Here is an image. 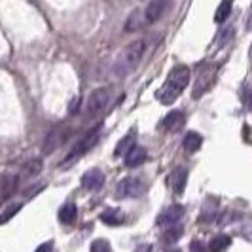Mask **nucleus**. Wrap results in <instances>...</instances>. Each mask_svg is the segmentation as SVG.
Returning a JSON list of instances; mask_svg holds the SVG:
<instances>
[{"mask_svg":"<svg viewBox=\"0 0 252 252\" xmlns=\"http://www.w3.org/2000/svg\"><path fill=\"white\" fill-rule=\"evenodd\" d=\"M188 84H189V68L184 66V64H178V66H175L169 72L161 89L156 91V97H158V101L161 102V104H173L184 93V89L188 88Z\"/></svg>","mask_w":252,"mask_h":252,"instance_id":"obj_1","label":"nucleus"},{"mask_svg":"<svg viewBox=\"0 0 252 252\" xmlns=\"http://www.w3.org/2000/svg\"><path fill=\"white\" fill-rule=\"evenodd\" d=\"M144 51H146V42H144V40H135V42H131L129 46H126L124 51L120 53L118 61L114 63V74L120 76V78L129 74V72L140 63Z\"/></svg>","mask_w":252,"mask_h":252,"instance_id":"obj_2","label":"nucleus"},{"mask_svg":"<svg viewBox=\"0 0 252 252\" xmlns=\"http://www.w3.org/2000/svg\"><path fill=\"white\" fill-rule=\"evenodd\" d=\"M99 137H101V126H95L93 129H89L88 133H86V135L72 146V150L68 152V156L64 158V163H63L64 167H66V165L76 163L82 156H86V154L99 142Z\"/></svg>","mask_w":252,"mask_h":252,"instance_id":"obj_3","label":"nucleus"},{"mask_svg":"<svg viewBox=\"0 0 252 252\" xmlns=\"http://www.w3.org/2000/svg\"><path fill=\"white\" fill-rule=\"evenodd\" d=\"M144 193V182L139 177H127L120 180L116 186V197L118 199H127V197H140Z\"/></svg>","mask_w":252,"mask_h":252,"instance_id":"obj_4","label":"nucleus"},{"mask_svg":"<svg viewBox=\"0 0 252 252\" xmlns=\"http://www.w3.org/2000/svg\"><path fill=\"white\" fill-rule=\"evenodd\" d=\"M108 97H110V93H108L106 88L95 89L88 97V101H86V112H88V116H97L101 110H104V106L108 104Z\"/></svg>","mask_w":252,"mask_h":252,"instance_id":"obj_5","label":"nucleus"},{"mask_svg":"<svg viewBox=\"0 0 252 252\" xmlns=\"http://www.w3.org/2000/svg\"><path fill=\"white\" fill-rule=\"evenodd\" d=\"M68 137V129L64 126H59L55 127V129H51L50 133L46 135V139H44V154H51V152H55L61 144H63L64 140Z\"/></svg>","mask_w":252,"mask_h":252,"instance_id":"obj_6","label":"nucleus"},{"mask_svg":"<svg viewBox=\"0 0 252 252\" xmlns=\"http://www.w3.org/2000/svg\"><path fill=\"white\" fill-rule=\"evenodd\" d=\"M182 215H184V207H182V205H171V207L163 209V211L158 215V218H156V226H159V227L173 226V224L180 222Z\"/></svg>","mask_w":252,"mask_h":252,"instance_id":"obj_7","label":"nucleus"},{"mask_svg":"<svg viewBox=\"0 0 252 252\" xmlns=\"http://www.w3.org/2000/svg\"><path fill=\"white\" fill-rule=\"evenodd\" d=\"M171 0H150V4L144 10V23H156L165 13Z\"/></svg>","mask_w":252,"mask_h":252,"instance_id":"obj_8","label":"nucleus"},{"mask_svg":"<svg viewBox=\"0 0 252 252\" xmlns=\"http://www.w3.org/2000/svg\"><path fill=\"white\" fill-rule=\"evenodd\" d=\"M104 184V175H102L101 169H89L84 173L82 177V186L89 191H95V189H101Z\"/></svg>","mask_w":252,"mask_h":252,"instance_id":"obj_9","label":"nucleus"},{"mask_svg":"<svg viewBox=\"0 0 252 252\" xmlns=\"http://www.w3.org/2000/svg\"><path fill=\"white\" fill-rule=\"evenodd\" d=\"M146 159H148V152H146V148H142V146H137V144H135V146L126 154V167L135 169V167H140Z\"/></svg>","mask_w":252,"mask_h":252,"instance_id":"obj_10","label":"nucleus"},{"mask_svg":"<svg viewBox=\"0 0 252 252\" xmlns=\"http://www.w3.org/2000/svg\"><path fill=\"white\" fill-rule=\"evenodd\" d=\"M186 184H188V169L186 167H177L173 171V177H171V186H173V191L177 195H182L184 189H186Z\"/></svg>","mask_w":252,"mask_h":252,"instance_id":"obj_11","label":"nucleus"},{"mask_svg":"<svg viewBox=\"0 0 252 252\" xmlns=\"http://www.w3.org/2000/svg\"><path fill=\"white\" fill-rule=\"evenodd\" d=\"M182 126H184V114L180 112V110H173V112H169L163 118V122H161V129L167 131V133L177 131L178 127H182Z\"/></svg>","mask_w":252,"mask_h":252,"instance_id":"obj_12","label":"nucleus"},{"mask_svg":"<svg viewBox=\"0 0 252 252\" xmlns=\"http://www.w3.org/2000/svg\"><path fill=\"white\" fill-rule=\"evenodd\" d=\"M76 218H78V209H76L74 203H66L59 209V222L64 224V226L74 224Z\"/></svg>","mask_w":252,"mask_h":252,"instance_id":"obj_13","label":"nucleus"},{"mask_svg":"<svg viewBox=\"0 0 252 252\" xmlns=\"http://www.w3.org/2000/svg\"><path fill=\"white\" fill-rule=\"evenodd\" d=\"M182 146L188 154H195L203 146V137L195 131H189L188 135L184 137V140H182Z\"/></svg>","mask_w":252,"mask_h":252,"instance_id":"obj_14","label":"nucleus"},{"mask_svg":"<svg viewBox=\"0 0 252 252\" xmlns=\"http://www.w3.org/2000/svg\"><path fill=\"white\" fill-rule=\"evenodd\" d=\"M135 140H137V133L135 131H131V133H127L124 139L118 142V146H116V150H114V154L116 156H126L127 152L131 150L133 146H135Z\"/></svg>","mask_w":252,"mask_h":252,"instance_id":"obj_15","label":"nucleus"},{"mask_svg":"<svg viewBox=\"0 0 252 252\" xmlns=\"http://www.w3.org/2000/svg\"><path fill=\"white\" fill-rule=\"evenodd\" d=\"M231 245V237L227 235H216L209 243V252H226Z\"/></svg>","mask_w":252,"mask_h":252,"instance_id":"obj_16","label":"nucleus"},{"mask_svg":"<svg viewBox=\"0 0 252 252\" xmlns=\"http://www.w3.org/2000/svg\"><path fill=\"white\" fill-rule=\"evenodd\" d=\"M182 233H184V227L180 226V224H173V226H167L163 233V243L167 245H171V243H177L180 237H182Z\"/></svg>","mask_w":252,"mask_h":252,"instance_id":"obj_17","label":"nucleus"},{"mask_svg":"<svg viewBox=\"0 0 252 252\" xmlns=\"http://www.w3.org/2000/svg\"><path fill=\"white\" fill-rule=\"evenodd\" d=\"M42 159H29L25 165H23V177L25 178H31V177H36V175H40L42 173Z\"/></svg>","mask_w":252,"mask_h":252,"instance_id":"obj_18","label":"nucleus"},{"mask_svg":"<svg viewBox=\"0 0 252 252\" xmlns=\"http://www.w3.org/2000/svg\"><path fill=\"white\" fill-rule=\"evenodd\" d=\"M231 6H233V0H222L220 2V6H218V10L215 13L216 23H224L226 21L229 17V13H231Z\"/></svg>","mask_w":252,"mask_h":252,"instance_id":"obj_19","label":"nucleus"},{"mask_svg":"<svg viewBox=\"0 0 252 252\" xmlns=\"http://www.w3.org/2000/svg\"><path fill=\"white\" fill-rule=\"evenodd\" d=\"M19 211H21V203H13V205H10V207H6V209L2 211V215H0V226L8 224Z\"/></svg>","mask_w":252,"mask_h":252,"instance_id":"obj_20","label":"nucleus"},{"mask_svg":"<svg viewBox=\"0 0 252 252\" xmlns=\"http://www.w3.org/2000/svg\"><path fill=\"white\" fill-rule=\"evenodd\" d=\"M101 220L106 222L108 226H116V224H122L124 222V215L120 211H106L101 215Z\"/></svg>","mask_w":252,"mask_h":252,"instance_id":"obj_21","label":"nucleus"},{"mask_svg":"<svg viewBox=\"0 0 252 252\" xmlns=\"http://www.w3.org/2000/svg\"><path fill=\"white\" fill-rule=\"evenodd\" d=\"M15 186H17V177H6L2 180V197H10L13 191H15Z\"/></svg>","mask_w":252,"mask_h":252,"instance_id":"obj_22","label":"nucleus"},{"mask_svg":"<svg viewBox=\"0 0 252 252\" xmlns=\"http://www.w3.org/2000/svg\"><path fill=\"white\" fill-rule=\"evenodd\" d=\"M144 23V17L140 19V12H135L129 19H127L126 23V32H133V31H137V29H140V25Z\"/></svg>","mask_w":252,"mask_h":252,"instance_id":"obj_23","label":"nucleus"},{"mask_svg":"<svg viewBox=\"0 0 252 252\" xmlns=\"http://www.w3.org/2000/svg\"><path fill=\"white\" fill-rule=\"evenodd\" d=\"M89 252H110V245H108L106 239H97L91 243Z\"/></svg>","mask_w":252,"mask_h":252,"instance_id":"obj_24","label":"nucleus"},{"mask_svg":"<svg viewBox=\"0 0 252 252\" xmlns=\"http://www.w3.org/2000/svg\"><path fill=\"white\" fill-rule=\"evenodd\" d=\"M189 251L191 252H207V247L203 245L201 241H191V243H189Z\"/></svg>","mask_w":252,"mask_h":252,"instance_id":"obj_25","label":"nucleus"},{"mask_svg":"<svg viewBox=\"0 0 252 252\" xmlns=\"http://www.w3.org/2000/svg\"><path fill=\"white\" fill-rule=\"evenodd\" d=\"M53 251V243H44V245H40L34 252H51Z\"/></svg>","mask_w":252,"mask_h":252,"instance_id":"obj_26","label":"nucleus"},{"mask_svg":"<svg viewBox=\"0 0 252 252\" xmlns=\"http://www.w3.org/2000/svg\"><path fill=\"white\" fill-rule=\"evenodd\" d=\"M171 252H180V251H178V249H177V251H171Z\"/></svg>","mask_w":252,"mask_h":252,"instance_id":"obj_27","label":"nucleus"}]
</instances>
